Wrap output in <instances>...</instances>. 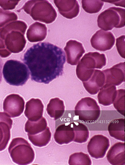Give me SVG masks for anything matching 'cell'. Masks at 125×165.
Segmentation results:
<instances>
[{"mask_svg":"<svg viewBox=\"0 0 125 165\" xmlns=\"http://www.w3.org/2000/svg\"><path fill=\"white\" fill-rule=\"evenodd\" d=\"M22 61L29 70L32 80L48 84L63 74L66 58L62 48L44 42L29 48Z\"/></svg>","mask_w":125,"mask_h":165,"instance_id":"6da1fadb","label":"cell"},{"mask_svg":"<svg viewBox=\"0 0 125 165\" xmlns=\"http://www.w3.org/2000/svg\"><path fill=\"white\" fill-rule=\"evenodd\" d=\"M2 72L6 82L13 86H22L30 78V71L27 66L16 60L7 61L3 65Z\"/></svg>","mask_w":125,"mask_h":165,"instance_id":"7a4b0ae2","label":"cell"},{"mask_svg":"<svg viewBox=\"0 0 125 165\" xmlns=\"http://www.w3.org/2000/svg\"><path fill=\"white\" fill-rule=\"evenodd\" d=\"M105 55L97 52L86 53L78 63L76 68L77 76L82 82L88 80L95 68L101 69L106 64Z\"/></svg>","mask_w":125,"mask_h":165,"instance_id":"3957f363","label":"cell"},{"mask_svg":"<svg viewBox=\"0 0 125 165\" xmlns=\"http://www.w3.org/2000/svg\"><path fill=\"white\" fill-rule=\"evenodd\" d=\"M8 152L12 161L20 165L31 163L35 158V153L31 144L21 137L13 138L8 148Z\"/></svg>","mask_w":125,"mask_h":165,"instance_id":"277c9868","label":"cell"},{"mask_svg":"<svg viewBox=\"0 0 125 165\" xmlns=\"http://www.w3.org/2000/svg\"><path fill=\"white\" fill-rule=\"evenodd\" d=\"M97 22L98 27L105 31L112 30L114 28L124 27L125 10L115 7H110L98 15Z\"/></svg>","mask_w":125,"mask_h":165,"instance_id":"5b68a950","label":"cell"},{"mask_svg":"<svg viewBox=\"0 0 125 165\" xmlns=\"http://www.w3.org/2000/svg\"><path fill=\"white\" fill-rule=\"evenodd\" d=\"M74 113L78 119L87 123L97 120L100 114V109L97 101L90 97L82 98L76 104Z\"/></svg>","mask_w":125,"mask_h":165,"instance_id":"8992f818","label":"cell"},{"mask_svg":"<svg viewBox=\"0 0 125 165\" xmlns=\"http://www.w3.org/2000/svg\"><path fill=\"white\" fill-rule=\"evenodd\" d=\"M109 146V140L107 137L101 134L95 135L88 142V151L92 157L101 158L105 156Z\"/></svg>","mask_w":125,"mask_h":165,"instance_id":"52a82bcc","label":"cell"},{"mask_svg":"<svg viewBox=\"0 0 125 165\" xmlns=\"http://www.w3.org/2000/svg\"><path fill=\"white\" fill-rule=\"evenodd\" d=\"M25 101L19 95L12 94L7 96L4 99L3 108L4 112L10 118L18 117L23 113Z\"/></svg>","mask_w":125,"mask_h":165,"instance_id":"ba28073f","label":"cell"},{"mask_svg":"<svg viewBox=\"0 0 125 165\" xmlns=\"http://www.w3.org/2000/svg\"><path fill=\"white\" fill-rule=\"evenodd\" d=\"M92 46L95 49L101 51H105L111 49L115 42L113 34L109 31L102 30L97 31L90 39Z\"/></svg>","mask_w":125,"mask_h":165,"instance_id":"9c48e42d","label":"cell"},{"mask_svg":"<svg viewBox=\"0 0 125 165\" xmlns=\"http://www.w3.org/2000/svg\"><path fill=\"white\" fill-rule=\"evenodd\" d=\"M125 62H121L102 71L105 77V84L118 86L125 82Z\"/></svg>","mask_w":125,"mask_h":165,"instance_id":"30bf717a","label":"cell"},{"mask_svg":"<svg viewBox=\"0 0 125 165\" xmlns=\"http://www.w3.org/2000/svg\"><path fill=\"white\" fill-rule=\"evenodd\" d=\"M64 49L66 54L67 62L72 66L78 64L85 52L82 44L74 40L67 42Z\"/></svg>","mask_w":125,"mask_h":165,"instance_id":"8fae6325","label":"cell"},{"mask_svg":"<svg viewBox=\"0 0 125 165\" xmlns=\"http://www.w3.org/2000/svg\"><path fill=\"white\" fill-rule=\"evenodd\" d=\"M13 121L5 112H0V152L7 147L11 138Z\"/></svg>","mask_w":125,"mask_h":165,"instance_id":"7c38bea8","label":"cell"},{"mask_svg":"<svg viewBox=\"0 0 125 165\" xmlns=\"http://www.w3.org/2000/svg\"><path fill=\"white\" fill-rule=\"evenodd\" d=\"M54 2L59 13L65 18L72 19L78 15L80 6L77 0H59Z\"/></svg>","mask_w":125,"mask_h":165,"instance_id":"4fadbf2b","label":"cell"},{"mask_svg":"<svg viewBox=\"0 0 125 165\" xmlns=\"http://www.w3.org/2000/svg\"><path fill=\"white\" fill-rule=\"evenodd\" d=\"M82 83L88 93L91 95L96 94L105 84L104 74L102 71L94 69L90 78Z\"/></svg>","mask_w":125,"mask_h":165,"instance_id":"5bb4252c","label":"cell"},{"mask_svg":"<svg viewBox=\"0 0 125 165\" xmlns=\"http://www.w3.org/2000/svg\"><path fill=\"white\" fill-rule=\"evenodd\" d=\"M43 108V105L40 99L32 98L26 102L24 114L28 120L36 122L42 117Z\"/></svg>","mask_w":125,"mask_h":165,"instance_id":"9a60e30c","label":"cell"},{"mask_svg":"<svg viewBox=\"0 0 125 165\" xmlns=\"http://www.w3.org/2000/svg\"><path fill=\"white\" fill-rule=\"evenodd\" d=\"M125 143L119 142L113 145L108 152L106 157L112 165H125Z\"/></svg>","mask_w":125,"mask_h":165,"instance_id":"2e32d148","label":"cell"},{"mask_svg":"<svg viewBox=\"0 0 125 165\" xmlns=\"http://www.w3.org/2000/svg\"><path fill=\"white\" fill-rule=\"evenodd\" d=\"M74 133L73 128L70 124H63L59 125L56 129L54 135L55 141L58 144H68L73 141Z\"/></svg>","mask_w":125,"mask_h":165,"instance_id":"e0dca14e","label":"cell"},{"mask_svg":"<svg viewBox=\"0 0 125 165\" xmlns=\"http://www.w3.org/2000/svg\"><path fill=\"white\" fill-rule=\"evenodd\" d=\"M99 90L97 96L99 103L104 106H108L112 104L116 95V87L105 84Z\"/></svg>","mask_w":125,"mask_h":165,"instance_id":"ac0fdd59","label":"cell"},{"mask_svg":"<svg viewBox=\"0 0 125 165\" xmlns=\"http://www.w3.org/2000/svg\"><path fill=\"white\" fill-rule=\"evenodd\" d=\"M108 131L110 135L117 140L125 141V119L119 118L112 120L109 123Z\"/></svg>","mask_w":125,"mask_h":165,"instance_id":"d6986e66","label":"cell"},{"mask_svg":"<svg viewBox=\"0 0 125 165\" xmlns=\"http://www.w3.org/2000/svg\"><path fill=\"white\" fill-rule=\"evenodd\" d=\"M65 108L63 101L59 98H56L50 99L47 105L46 110L49 116L56 120L63 115Z\"/></svg>","mask_w":125,"mask_h":165,"instance_id":"ffe728a7","label":"cell"},{"mask_svg":"<svg viewBox=\"0 0 125 165\" xmlns=\"http://www.w3.org/2000/svg\"><path fill=\"white\" fill-rule=\"evenodd\" d=\"M74 133L73 141L82 143L86 142L89 137V132L87 127L79 122H73L69 124Z\"/></svg>","mask_w":125,"mask_h":165,"instance_id":"44dd1931","label":"cell"},{"mask_svg":"<svg viewBox=\"0 0 125 165\" xmlns=\"http://www.w3.org/2000/svg\"><path fill=\"white\" fill-rule=\"evenodd\" d=\"M48 127L46 119L42 117L36 122L28 120L25 124L24 130L27 135H33L42 132Z\"/></svg>","mask_w":125,"mask_h":165,"instance_id":"7402d4cb","label":"cell"},{"mask_svg":"<svg viewBox=\"0 0 125 165\" xmlns=\"http://www.w3.org/2000/svg\"><path fill=\"white\" fill-rule=\"evenodd\" d=\"M52 134L49 128L42 132L35 135H28V139L35 146L42 147L46 146L50 141Z\"/></svg>","mask_w":125,"mask_h":165,"instance_id":"603a6c76","label":"cell"},{"mask_svg":"<svg viewBox=\"0 0 125 165\" xmlns=\"http://www.w3.org/2000/svg\"><path fill=\"white\" fill-rule=\"evenodd\" d=\"M68 163L70 165H91L92 161L88 154L80 152L74 153L70 155Z\"/></svg>","mask_w":125,"mask_h":165,"instance_id":"cb8c5ba5","label":"cell"},{"mask_svg":"<svg viewBox=\"0 0 125 165\" xmlns=\"http://www.w3.org/2000/svg\"><path fill=\"white\" fill-rule=\"evenodd\" d=\"M81 3L82 8L86 12L92 14L99 12L104 3L102 0H82Z\"/></svg>","mask_w":125,"mask_h":165,"instance_id":"d4e9b609","label":"cell"},{"mask_svg":"<svg viewBox=\"0 0 125 165\" xmlns=\"http://www.w3.org/2000/svg\"><path fill=\"white\" fill-rule=\"evenodd\" d=\"M125 90H117L116 96L113 102L115 108L121 114L124 116Z\"/></svg>","mask_w":125,"mask_h":165,"instance_id":"484cf974","label":"cell"},{"mask_svg":"<svg viewBox=\"0 0 125 165\" xmlns=\"http://www.w3.org/2000/svg\"><path fill=\"white\" fill-rule=\"evenodd\" d=\"M125 38L124 35L116 38V45L117 50L120 55L125 58Z\"/></svg>","mask_w":125,"mask_h":165,"instance_id":"4316f807","label":"cell"},{"mask_svg":"<svg viewBox=\"0 0 125 165\" xmlns=\"http://www.w3.org/2000/svg\"><path fill=\"white\" fill-rule=\"evenodd\" d=\"M7 14V12L0 8V27L4 25L5 23L8 19Z\"/></svg>","mask_w":125,"mask_h":165,"instance_id":"83f0119b","label":"cell"},{"mask_svg":"<svg viewBox=\"0 0 125 165\" xmlns=\"http://www.w3.org/2000/svg\"><path fill=\"white\" fill-rule=\"evenodd\" d=\"M3 64V60L0 57V84L1 83L2 80V70Z\"/></svg>","mask_w":125,"mask_h":165,"instance_id":"f1b7e54d","label":"cell"}]
</instances>
